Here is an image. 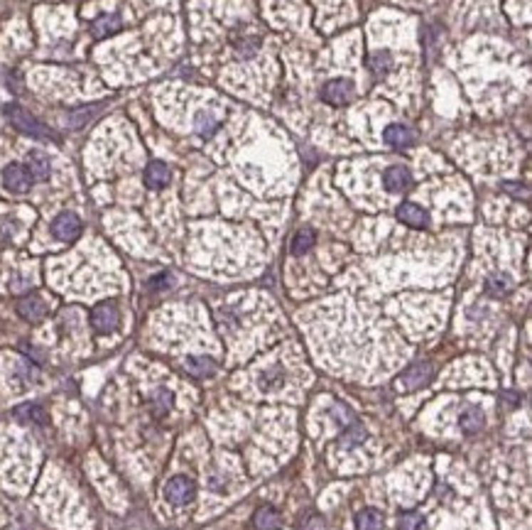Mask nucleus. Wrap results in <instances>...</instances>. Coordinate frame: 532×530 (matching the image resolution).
I'll list each match as a JSON object with an SVG mask.
<instances>
[{
    "mask_svg": "<svg viewBox=\"0 0 532 530\" xmlns=\"http://www.w3.org/2000/svg\"><path fill=\"white\" fill-rule=\"evenodd\" d=\"M5 118H8L10 125H13L15 130H20L22 135L37 137V140H54V132L49 130L42 120H37L30 110L18 106V103H10V106H5Z\"/></svg>",
    "mask_w": 532,
    "mask_h": 530,
    "instance_id": "f257e3e1",
    "label": "nucleus"
},
{
    "mask_svg": "<svg viewBox=\"0 0 532 530\" xmlns=\"http://www.w3.org/2000/svg\"><path fill=\"white\" fill-rule=\"evenodd\" d=\"M194 494H197V486H194L192 479H187V477H174L165 484V499H167L172 506L192 504Z\"/></svg>",
    "mask_w": 532,
    "mask_h": 530,
    "instance_id": "f03ea898",
    "label": "nucleus"
},
{
    "mask_svg": "<svg viewBox=\"0 0 532 530\" xmlns=\"http://www.w3.org/2000/svg\"><path fill=\"white\" fill-rule=\"evenodd\" d=\"M32 175L27 172L25 165L20 162H10L8 167L3 170V185L8 192H13V194H25V192H30L32 187Z\"/></svg>",
    "mask_w": 532,
    "mask_h": 530,
    "instance_id": "7ed1b4c3",
    "label": "nucleus"
},
{
    "mask_svg": "<svg viewBox=\"0 0 532 530\" xmlns=\"http://www.w3.org/2000/svg\"><path fill=\"white\" fill-rule=\"evenodd\" d=\"M118 322H120V314H118V307H115L113 302H101V305L93 307L91 324L98 334H110V331H115Z\"/></svg>",
    "mask_w": 532,
    "mask_h": 530,
    "instance_id": "20e7f679",
    "label": "nucleus"
},
{
    "mask_svg": "<svg viewBox=\"0 0 532 530\" xmlns=\"http://www.w3.org/2000/svg\"><path fill=\"white\" fill-rule=\"evenodd\" d=\"M353 98V84L348 79H331L321 88V101L331 106H346Z\"/></svg>",
    "mask_w": 532,
    "mask_h": 530,
    "instance_id": "39448f33",
    "label": "nucleus"
},
{
    "mask_svg": "<svg viewBox=\"0 0 532 530\" xmlns=\"http://www.w3.org/2000/svg\"><path fill=\"white\" fill-rule=\"evenodd\" d=\"M52 234H54V239H59L64 243L76 241V239H79V234H81L79 217H76V214H71V212H62L57 219L52 221Z\"/></svg>",
    "mask_w": 532,
    "mask_h": 530,
    "instance_id": "423d86ee",
    "label": "nucleus"
},
{
    "mask_svg": "<svg viewBox=\"0 0 532 530\" xmlns=\"http://www.w3.org/2000/svg\"><path fill=\"white\" fill-rule=\"evenodd\" d=\"M432 373H434V368H432V363L427 361H417L412 363V366L407 368V371L402 373L400 383L402 388L407 390H414V388H422V385H427L432 380Z\"/></svg>",
    "mask_w": 532,
    "mask_h": 530,
    "instance_id": "0eeeda50",
    "label": "nucleus"
},
{
    "mask_svg": "<svg viewBox=\"0 0 532 530\" xmlns=\"http://www.w3.org/2000/svg\"><path fill=\"white\" fill-rule=\"evenodd\" d=\"M383 185H385L387 192H395V194H400V192L410 189V185H412V175H410V170L402 167V165H392V167L385 170Z\"/></svg>",
    "mask_w": 532,
    "mask_h": 530,
    "instance_id": "6e6552de",
    "label": "nucleus"
},
{
    "mask_svg": "<svg viewBox=\"0 0 532 530\" xmlns=\"http://www.w3.org/2000/svg\"><path fill=\"white\" fill-rule=\"evenodd\" d=\"M397 219H400L402 224L412 226V229H427V226H429V214H427L419 204H412V202H405L397 207Z\"/></svg>",
    "mask_w": 532,
    "mask_h": 530,
    "instance_id": "1a4fd4ad",
    "label": "nucleus"
},
{
    "mask_svg": "<svg viewBox=\"0 0 532 530\" xmlns=\"http://www.w3.org/2000/svg\"><path fill=\"white\" fill-rule=\"evenodd\" d=\"M18 314L25 319V322L37 324V322H42L44 314H47V305H44L42 297L27 295V297H22V300L18 302Z\"/></svg>",
    "mask_w": 532,
    "mask_h": 530,
    "instance_id": "9d476101",
    "label": "nucleus"
},
{
    "mask_svg": "<svg viewBox=\"0 0 532 530\" xmlns=\"http://www.w3.org/2000/svg\"><path fill=\"white\" fill-rule=\"evenodd\" d=\"M172 180V172L169 167L165 162H160V160H155V162H150L145 167V185L150 189H162V187H167Z\"/></svg>",
    "mask_w": 532,
    "mask_h": 530,
    "instance_id": "9b49d317",
    "label": "nucleus"
},
{
    "mask_svg": "<svg viewBox=\"0 0 532 530\" xmlns=\"http://www.w3.org/2000/svg\"><path fill=\"white\" fill-rule=\"evenodd\" d=\"M27 172L32 175V180L37 182H47L49 180V172H52V165H49V157L40 150H32L27 155Z\"/></svg>",
    "mask_w": 532,
    "mask_h": 530,
    "instance_id": "f8f14e48",
    "label": "nucleus"
},
{
    "mask_svg": "<svg viewBox=\"0 0 532 530\" xmlns=\"http://www.w3.org/2000/svg\"><path fill=\"white\" fill-rule=\"evenodd\" d=\"M383 140H385L390 147H407V145H412L414 135H412V130H410L407 125L392 123V125H387V128H385Z\"/></svg>",
    "mask_w": 532,
    "mask_h": 530,
    "instance_id": "ddd939ff",
    "label": "nucleus"
},
{
    "mask_svg": "<svg viewBox=\"0 0 532 530\" xmlns=\"http://www.w3.org/2000/svg\"><path fill=\"white\" fill-rule=\"evenodd\" d=\"M356 528L358 530H383L385 528V518L378 508H363L356 516Z\"/></svg>",
    "mask_w": 532,
    "mask_h": 530,
    "instance_id": "4468645a",
    "label": "nucleus"
},
{
    "mask_svg": "<svg viewBox=\"0 0 532 530\" xmlns=\"http://www.w3.org/2000/svg\"><path fill=\"white\" fill-rule=\"evenodd\" d=\"M253 523H256L258 530H280L282 518H280V513H277L273 506H263V508H258V511H256Z\"/></svg>",
    "mask_w": 532,
    "mask_h": 530,
    "instance_id": "2eb2a0df",
    "label": "nucleus"
},
{
    "mask_svg": "<svg viewBox=\"0 0 532 530\" xmlns=\"http://www.w3.org/2000/svg\"><path fill=\"white\" fill-rule=\"evenodd\" d=\"M184 368H187V373L197 375V378H207V375L216 373V363L207 356H189L184 361Z\"/></svg>",
    "mask_w": 532,
    "mask_h": 530,
    "instance_id": "dca6fc26",
    "label": "nucleus"
},
{
    "mask_svg": "<svg viewBox=\"0 0 532 530\" xmlns=\"http://www.w3.org/2000/svg\"><path fill=\"white\" fill-rule=\"evenodd\" d=\"M219 125H221V120H219V115H216L214 110H199L197 120H194V128H197V132L202 137L214 135V132L219 130Z\"/></svg>",
    "mask_w": 532,
    "mask_h": 530,
    "instance_id": "f3484780",
    "label": "nucleus"
},
{
    "mask_svg": "<svg viewBox=\"0 0 532 530\" xmlns=\"http://www.w3.org/2000/svg\"><path fill=\"white\" fill-rule=\"evenodd\" d=\"M459 425H461L464 432L476 435V432H481V427L486 425V417L479 407H466V410L461 412V417H459Z\"/></svg>",
    "mask_w": 532,
    "mask_h": 530,
    "instance_id": "a211bd4d",
    "label": "nucleus"
},
{
    "mask_svg": "<svg viewBox=\"0 0 532 530\" xmlns=\"http://www.w3.org/2000/svg\"><path fill=\"white\" fill-rule=\"evenodd\" d=\"M118 30H120L118 15H101V18H96L91 22L93 37H108V35H115Z\"/></svg>",
    "mask_w": 532,
    "mask_h": 530,
    "instance_id": "6ab92c4d",
    "label": "nucleus"
},
{
    "mask_svg": "<svg viewBox=\"0 0 532 530\" xmlns=\"http://www.w3.org/2000/svg\"><path fill=\"white\" fill-rule=\"evenodd\" d=\"M15 417L22 420V422H32V425L47 422V412H44V407L35 405V402H25V405L15 407Z\"/></svg>",
    "mask_w": 532,
    "mask_h": 530,
    "instance_id": "aec40b11",
    "label": "nucleus"
},
{
    "mask_svg": "<svg viewBox=\"0 0 532 530\" xmlns=\"http://www.w3.org/2000/svg\"><path fill=\"white\" fill-rule=\"evenodd\" d=\"M172 405H174V398H172L169 390L160 388V390H155V393L150 395V407H152V412L157 417L167 415V412L172 410Z\"/></svg>",
    "mask_w": 532,
    "mask_h": 530,
    "instance_id": "412c9836",
    "label": "nucleus"
},
{
    "mask_svg": "<svg viewBox=\"0 0 532 530\" xmlns=\"http://www.w3.org/2000/svg\"><path fill=\"white\" fill-rule=\"evenodd\" d=\"M511 290H513V280L508 278V275H491V278L486 280V292H489L491 297H506Z\"/></svg>",
    "mask_w": 532,
    "mask_h": 530,
    "instance_id": "4be33fe9",
    "label": "nucleus"
},
{
    "mask_svg": "<svg viewBox=\"0 0 532 530\" xmlns=\"http://www.w3.org/2000/svg\"><path fill=\"white\" fill-rule=\"evenodd\" d=\"M312 246H314V231L302 229V231H297L295 241H292V253H295V256H304L307 251H312Z\"/></svg>",
    "mask_w": 532,
    "mask_h": 530,
    "instance_id": "5701e85b",
    "label": "nucleus"
},
{
    "mask_svg": "<svg viewBox=\"0 0 532 530\" xmlns=\"http://www.w3.org/2000/svg\"><path fill=\"white\" fill-rule=\"evenodd\" d=\"M368 66H370V71H373V74L383 76V74H387V71L392 69V57L387 52H375V54H370V57H368Z\"/></svg>",
    "mask_w": 532,
    "mask_h": 530,
    "instance_id": "b1692460",
    "label": "nucleus"
},
{
    "mask_svg": "<svg viewBox=\"0 0 532 530\" xmlns=\"http://www.w3.org/2000/svg\"><path fill=\"white\" fill-rule=\"evenodd\" d=\"M400 530H429V526H427V518L422 516V513H402L400 518Z\"/></svg>",
    "mask_w": 532,
    "mask_h": 530,
    "instance_id": "393cba45",
    "label": "nucleus"
},
{
    "mask_svg": "<svg viewBox=\"0 0 532 530\" xmlns=\"http://www.w3.org/2000/svg\"><path fill=\"white\" fill-rule=\"evenodd\" d=\"M365 440H368V432H365V427H361L358 422H353L351 427H348V432L341 437V445L356 447V445H363Z\"/></svg>",
    "mask_w": 532,
    "mask_h": 530,
    "instance_id": "a878e982",
    "label": "nucleus"
},
{
    "mask_svg": "<svg viewBox=\"0 0 532 530\" xmlns=\"http://www.w3.org/2000/svg\"><path fill=\"white\" fill-rule=\"evenodd\" d=\"M258 47H260V42H258V37H246V40H236V52H238V57H253V54L258 52Z\"/></svg>",
    "mask_w": 532,
    "mask_h": 530,
    "instance_id": "bb28decb",
    "label": "nucleus"
},
{
    "mask_svg": "<svg viewBox=\"0 0 532 530\" xmlns=\"http://www.w3.org/2000/svg\"><path fill=\"white\" fill-rule=\"evenodd\" d=\"M260 383H263V388L273 390L277 385L285 383V371H282V368H270V371L263 373V380H260Z\"/></svg>",
    "mask_w": 532,
    "mask_h": 530,
    "instance_id": "cd10ccee",
    "label": "nucleus"
},
{
    "mask_svg": "<svg viewBox=\"0 0 532 530\" xmlns=\"http://www.w3.org/2000/svg\"><path fill=\"white\" fill-rule=\"evenodd\" d=\"M91 110H96V106H93V108H81V110H74V113L69 115V120H66V123H69L71 128H79V125L84 123L86 118H91V115H93Z\"/></svg>",
    "mask_w": 532,
    "mask_h": 530,
    "instance_id": "c85d7f7f",
    "label": "nucleus"
},
{
    "mask_svg": "<svg viewBox=\"0 0 532 530\" xmlns=\"http://www.w3.org/2000/svg\"><path fill=\"white\" fill-rule=\"evenodd\" d=\"M334 412H336V420H339V422H343V425H348V427H351V425L356 422V417H353V412L348 410V407L334 405Z\"/></svg>",
    "mask_w": 532,
    "mask_h": 530,
    "instance_id": "c756f323",
    "label": "nucleus"
},
{
    "mask_svg": "<svg viewBox=\"0 0 532 530\" xmlns=\"http://www.w3.org/2000/svg\"><path fill=\"white\" fill-rule=\"evenodd\" d=\"M506 187L511 194H515V197H528V192H525V187H520V185H503Z\"/></svg>",
    "mask_w": 532,
    "mask_h": 530,
    "instance_id": "7c9ffc66",
    "label": "nucleus"
},
{
    "mask_svg": "<svg viewBox=\"0 0 532 530\" xmlns=\"http://www.w3.org/2000/svg\"><path fill=\"white\" fill-rule=\"evenodd\" d=\"M307 530H324V521H321V518H312Z\"/></svg>",
    "mask_w": 532,
    "mask_h": 530,
    "instance_id": "2f4dec72",
    "label": "nucleus"
}]
</instances>
